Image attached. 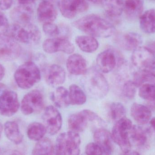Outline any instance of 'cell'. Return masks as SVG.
<instances>
[{
    "instance_id": "cell-46",
    "label": "cell",
    "mask_w": 155,
    "mask_h": 155,
    "mask_svg": "<svg viewBox=\"0 0 155 155\" xmlns=\"http://www.w3.org/2000/svg\"><path fill=\"white\" fill-rule=\"evenodd\" d=\"M149 122H150V125H151V126H152L153 129L155 131V117H153V118H151Z\"/></svg>"
},
{
    "instance_id": "cell-23",
    "label": "cell",
    "mask_w": 155,
    "mask_h": 155,
    "mask_svg": "<svg viewBox=\"0 0 155 155\" xmlns=\"http://www.w3.org/2000/svg\"><path fill=\"white\" fill-rule=\"evenodd\" d=\"M144 0H125L124 9L128 19L134 20L139 18L143 13Z\"/></svg>"
},
{
    "instance_id": "cell-41",
    "label": "cell",
    "mask_w": 155,
    "mask_h": 155,
    "mask_svg": "<svg viewBox=\"0 0 155 155\" xmlns=\"http://www.w3.org/2000/svg\"><path fill=\"white\" fill-rule=\"evenodd\" d=\"M17 1L21 5H30L33 3L35 0H17Z\"/></svg>"
},
{
    "instance_id": "cell-20",
    "label": "cell",
    "mask_w": 155,
    "mask_h": 155,
    "mask_svg": "<svg viewBox=\"0 0 155 155\" xmlns=\"http://www.w3.org/2000/svg\"><path fill=\"white\" fill-rule=\"evenodd\" d=\"M66 67L70 73L75 76L84 74L87 70L85 59L78 54H74L68 57Z\"/></svg>"
},
{
    "instance_id": "cell-48",
    "label": "cell",
    "mask_w": 155,
    "mask_h": 155,
    "mask_svg": "<svg viewBox=\"0 0 155 155\" xmlns=\"http://www.w3.org/2000/svg\"><path fill=\"white\" fill-rule=\"evenodd\" d=\"M43 1H48V2H51L52 3H53L55 2H56V1H57V0H43Z\"/></svg>"
},
{
    "instance_id": "cell-32",
    "label": "cell",
    "mask_w": 155,
    "mask_h": 155,
    "mask_svg": "<svg viewBox=\"0 0 155 155\" xmlns=\"http://www.w3.org/2000/svg\"><path fill=\"white\" fill-rule=\"evenodd\" d=\"M47 132L44 125L35 122L30 124L27 130L28 137L32 141H38L43 138Z\"/></svg>"
},
{
    "instance_id": "cell-17",
    "label": "cell",
    "mask_w": 155,
    "mask_h": 155,
    "mask_svg": "<svg viewBox=\"0 0 155 155\" xmlns=\"http://www.w3.org/2000/svg\"><path fill=\"white\" fill-rule=\"evenodd\" d=\"M94 140L102 150L103 154L110 155L114 152L111 134L104 128H99L94 133Z\"/></svg>"
},
{
    "instance_id": "cell-29",
    "label": "cell",
    "mask_w": 155,
    "mask_h": 155,
    "mask_svg": "<svg viewBox=\"0 0 155 155\" xmlns=\"http://www.w3.org/2000/svg\"><path fill=\"white\" fill-rule=\"evenodd\" d=\"M124 0H104L105 11L110 17H117L121 15L124 9Z\"/></svg>"
},
{
    "instance_id": "cell-33",
    "label": "cell",
    "mask_w": 155,
    "mask_h": 155,
    "mask_svg": "<svg viewBox=\"0 0 155 155\" xmlns=\"http://www.w3.org/2000/svg\"><path fill=\"white\" fill-rule=\"evenodd\" d=\"M69 96L71 104L74 105H82L86 103V96L84 92L76 84L70 86L69 88Z\"/></svg>"
},
{
    "instance_id": "cell-21",
    "label": "cell",
    "mask_w": 155,
    "mask_h": 155,
    "mask_svg": "<svg viewBox=\"0 0 155 155\" xmlns=\"http://www.w3.org/2000/svg\"><path fill=\"white\" fill-rule=\"evenodd\" d=\"M118 44L125 50L128 51H134L143 43L142 36L137 33H126L118 36Z\"/></svg>"
},
{
    "instance_id": "cell-44",
    "label": "cell",
    "mask_w": 155,
    "mask_h": 155,
    "mask_svg": "<svg viewBox=\"0 0 155 155\" xmlns=\"http://www.w3.org/2000/svg\"><path fill=\"white\" fill-rule=\"evenodd\" d=\"M147 47H148L150 49V50L153 52V53L155 56V41H153V42L150 43Z\"/></svg>"
},
{
    "instance_id": "cell-12",
    "label": "cell",
    "mask_w": 155,
    "mask_h": 155,
    "mask_svg": "<svg viewBox=\"0 0 155 155\" xmlns=\"http://www.w3.org/2000/svg\"><path fill=\"white\" fill-rule=\"evenodd\" d=\"M20 106L16 93L6 89L0 94V114L10 117L16 113Z\"/></svg>"
},
{
    "instance_id": "cell-35",
    "label": "cell",
    "mask_w": 155,
    "mask_h": 155,
    "mask_svg": "<svg viewBox=\"0 0 155 155\" xmlns=\"http://www.w3.org/2000/svg\"><path fill=\"white\" fill-rule=\"evenodd\" d=\"M139 88L138 93L141 98L147 102L155 100V85L144 84Z\"/></svg>"
},
{
    "instance_id": "cell-1",
    "label": "cell",
    "mask_w": 155,
    "mask_h": 155,
    "mask_svg": "<svg viewBox=\"0 0 155 155\" xmlns=\"http://www.w3.org/2000/svg\"><path fill=\"white\" fill-rule=\"evenodd\" d=\"M73 25L93 37L107 38L115 32V28L111 23L94 14L88 15L76 20Z\"/></svg>"
},
{
    "instance_id": "cell-37",
    "label": "cell",
    "mask_w": 155,
    "mask_h": 155,
    "mask_svg": "<svg viewBox=\"0 0 155 155\" xmlns=\"http://www.w3.org/2000/svg\"><path fill=\"white\" fill-rule=\"evenodd\" d=\"M43 31L45 34L53 37L57 36L60 34V32L58 26L52 22L44 24Z\"/></svg>"
},
{
    "instance_id": "cell-18",
    "label": "cell",
    "mask_w": 155,
    "mask_h": 155,
    "mask_svg": "<svg viewBox=\"0 0 155 155\" xmlns=\"http://www.w3.org/2000/svg\"><path fill=\"white\" fill-rule=\"evenodd\" d=\"M37 15L39 22L43 24L53 22L57 17V10L52 3L43 1L38 5Z\"/></svg>"
},
{
    "instance_id": "cell-28",
    "label": "cell",
    "mask_w": 155,
    "mask_h": 155,
    "mask_svg": "<svg viewBox=\"0 0 155 155\" xmlns=\"http://www.w3.org/2000/svg\"><path fill=\"white\" fill-rule=\"evenodd\" d=\"M52 101L59 108H65L71 104L69 92L63 86H59L51 94Z\"/></svg>"
},
{
    "instance_id": "cell-31",
    "label": "cell",
    "mask_w": 155,
    "mask_h": 155,
    "mask_svg": "<svg viewBox=\"0 0 155 155\" xmlns=\"http://www.w3.org/2000/svg\"><path fill=\"white\" fill-rule=\"evenodd\" d=\"M132 80L137 87L146 83L155 85V74L149 71L139 70L134 73Z\"/></svg>"
},
{
    "instance_id": "cell-3",
    "label": "cell",
    "mask_w": 155,
    "mask_h": 155,
    "mask_svg": "<svg viewBox=\"0 0 155 155\" xmlns=\"http://www.w3.org/2000/svg\"><path fill=\"white\" fill-rule=\"evenodd\" d=\"M6 32L9 36L23 43L36 44L41 38L39 28L31 23L14 24L9 26Z\"/></svg>"
},
{
    "instance_id": "cell-45",
    "label": "cell",
    "mask_w": 155,
    "mask_h": 155,
    "mask_svg": "<svg viewBox=\"0 0 155 155\" xmlns=\"http://www.w3.org/2000/svg\"><path fill=\"white\" fill-rule=\"evenodd\" d=\"M88 1L95 4H101L103 3L104 0H88Z\"/></svg>"
},
{
    "instance_id": "cell-38",
    "label": "cell",
    "mask_w": 155,
    "mask_h": 155,
    "mask_svg": "<svg viewBox=\"0 0 155 155\" xmlns=\"http://www.w3.org/2000/svg\"><path fill=\"white\" fill-rule=\"evenodd\" d=\"M87 155H102L103 152L100 147L95 143H90L87 144L85 149Z\"/></svg>"
},
{
    "instance_id": "cell-13",
    "label": "cell",
    "mask_w": 155,
    "mask_h": 155,
    "mask_svg": "<svg viewBox=\"0 0 155 155\" xmlns=\"http://www.w3.org/2000/svg\"><path fill=\"white\" fill-rule=\"evenodd\" d=\"M42 119L47 132L51 135L56 134L61 128V115L58 109L53 106H49L45 108Z\"/></svg>"
},
{
    "instance_id": "cell-40",
    "label": "cell",
    "mask_w": 155,
    "mask_h": 155,
    "mask_svg": "<svg viewBox=\"0 0 155 155\" xmlns=\"http://www.w3.org/2000/svg\"><path fill=\"white\" fill-rule=\"evenodd\" d=\"M13 0H0V9L2 10L9 9L12 5Z\"/></svg>"
},
{
    "instance_id": "cell-34",
    "label": "cell",
    "mask_w": 155,
    "mask_h": 155,
    "mask_svg": "<svg viewBox=\"0 0 155 155\" xmlns=\"http://www.w3.org/2000/svg\"><path fill=\"white\" fill-rule=\"evenodd\" d=\"M109 112L111 119L116 122L125 117L126 114L125 107L122 103L117 102L111 104L109 107Z\"/></svg>"
},
{
    "instance_id": "cell-42",
    "label": "cell",
    "mask_w": 155,
    "mask_h": 155,
    "mask_svg": "<svg viewBox=\"0 0 155 155\" xmlns=\"http://www.w3.org/2000/svg\"><path fill=\"white\" fill-rule=\"evenodd\" d=\"M147 106L151 110V111H155V100L151 102H147Z\"/></svg>"
},
{
    "instance_id": "cell-5",
    "label": "cell",
    "mask_w": 155,
    "mask_h": 155,
    "mask_svg": "<svg viewBox=\"0 0 155 155\" xmlns=\"http://www.w3.org/2000/svg\"><path fill=\"white\" fill-rule=\"evenodd\" d=\"M133 125L130 119L124 117L116 122L112 129L111 136L113 141L125 154H128L131 151L132 146L129 139V133Z\"/></svg>"
},
{
    "instance_id": "cell-11",
    "label": "cell",
    "mask_w": 155,
    "mask_h": 155,
    "mask_svg": "<svg viewBox=\"0 0 155 155\" xmlns=\"http://www.w3.org/2000/svg\"><path fill=\"white\" fill-rule=\"evenodd\" d=\"M21 46L8 35L0 34V60L5 62L17 59L21 53Z\"/></svg>"
},
{
    "instance_id": "cell-47",
    "label": "cell",
    "mask_w": 155,
    "mask_h": 155,
    "mask_svg": "<svg viewBox=\"0 0 155 155\" xmlns=\"http://www.w3.org/2000/svg\"><path fill=\"white\" fill-rule=\"evenodd\" d=\"M3 131V126L0 123V138H1V136L2 134V132Z\"/></svg>"
},
{
    "instance_id": "cell-16",
    "label": "cell",
    "mask_w": 155,
    "mask_h": 155,
    "mask_svg": "<svg viewBox=\"0 0 155 155\" xmlns=\"http://www.w3.org/2000/svg\"><path fill=\"white\" fill-rule=\"evenodd\" d=\"M149 130L134 125L129 133V139L132 146L140 149L147 147L150 136Z\"/></svg>"
},
{
    "instance_id": "cell-4",
    "label": "cell",
    "mask_w": 155,
    "mask_h": 155,
    "mask_svg": "<svg viewBox=\"0 0 155 155\" xmlns=\"http://www.w3.org/2000/svg\"><path fill=\"white\" fill-rule=\"evenodd\" d=\"M14 78L19 87L23 89H30L41 80V72L35 63L26 62L15 71Z\"/></svg>"
},
{
    "instance_id": "cell-27",
    "label": "cell",
    "mask_w": 155,
    "mask_h": 155,
    "mask_svg": "<svg viewBox=\"0 0 155 155\" xmlns=\"http://www.w3.org/2000/svg\"><path fill=\"white\" fill-rule=\"evenodd\" d=\"M75 42L81 51L86 53L95 52L99 46L97 40L91 35L78 36L75 38Z\"/></svg>"
},
{
    "instance_id": "cell-24",
    "label": "cell",
    "mask_w": 155,
    "mask_h": 155,
    "mask_svg": "<svg viewBox=\"0 0 155 155\" xmlns=\"http://www.w3.org/2000/svg\"><path fill=\"white\" fill-rule=\"evenodd\" d=\"M11 15L13 20L17 23H29L32 18L33 10L30 5H21L13 9Z\"/></svg>"
},
{
    "instance_id": "cell-39",
    "label": "cell",
    "mask_w": 155,
    "mask_h": 155,
    "mask_svg": "<svg viewBox=\"0 0 155 155\" xmlns=\"http://www.w3.org/2000/svg\"><path fill=\"white\" fill-rule=\"evenodd\" d=\"M9 27L8 19L2 13L0 12V34L6 33Z\"/></svg>"
},
{
    "instance_id": "cell-36",
    "label": "cell",
    "mask_w": 155,
    "mask_h": 155,
    "mask_svg": "<svg viewBox=\"0 0 155 155\" xmlns=\"http://www.w3.org/2000/svg\"><path fill=\"white\" fill-rule=\"evenodd\" d=\"M137 87L133 80L125 81L122 87L121 93L123 97L128 100L134 98L137 92Z\"/></svg>"
},
{
    "instance_id": "cell-6",
    "label": "cell",
    "mask_w": 155,
    "mask_h": 155,
    "mask_svg": "<svg viewBox=\"0 0 155 155\" xmlns=\"http://www.w3.org/2000/svg\"><path fill=\"white\" fill-rule=\"evenodd\" d=\"M81 138L78 133L70 131L61 134L56 139L55 154L78 155L80 154Z\"/></svg>"
},
{
    "instance_id": "cell-25",
    "label": "cell",
    "mask_w": 155,
    "mask_h": 155,
    "mask_svg": "<svg viewBox=\"0 0 155 155\" xmlns=\"http://www.w3.org/2000/svg\"><path fill=\"white\" fill-rule=\"evenodd\" d=\"M139 24L144 32L155 33V9H150L143 13L139 17Z\"/></svg>"
},
{
    "instance_id": "cell-22",
    "label": "cell",
    "mask_w": 155,
    "mask_h": 155,
    "mask_svg": "<svg viewBox=\"0 0 155 155\" xmlns=\"http://www.w3.org/2000/svg\"><path fill=\"white\" fill-rule=\"evenodd\" d=\"M151 110L147 106L134 103L131 107V114L136 122L140 125H145L150 122Z\"/></svg>"
},
{
    "instance_id": "cell-15",
    "label": "cell",
    "mask_w": 155,
    "mask_h": 155,
    "mask_svg": "<svg viewBox=\"0 0 155 155\" xmlns=\"http://www.w3.org/2000/svg\"><path fill=\"white\" fill-rule=\"evenodd\" d=\"M42 46L44 51L49 54L62 52L67 54H71L75 50L74 45L64 38L55 37L46 39L43 43Z\"/></svg>"
},
{
    "instance_id": "cell-14",
    "label": "cell",
    "mask_w": 155,
    "mask_h": 155,
    "mask_svg": "<svg viewBox=\"0 0 155 155\" xmlns=\"http://www.w3.org/2000/svg\"><path fill=\"white\" fill-rule=\"evenodd\" d=\"M59 5L62 15L68 19L74 18L88 8L87 0H61Z\"/></svg>"
},
{
    "instance_id": "cell-26",
    "label": "cell",
    "mask_w": 155,
    "mask_h": 155,
    "mask_svg": "<svg viewBox=\"0 0 155 155\" xmlns=\"http://www.w3.org/2000/svg\"><path fill=\"white\" fill-rule=\"evenodd\" d=\"M4 130L6 137L14 143L19 144L22 142L23 136L16 122H6L4 126Z\"/></svg>"
},
{
    "instance_id": "cell-7",
    "label": "cell",
    "mask_w": 155,
    "mask_h": 155,
    "mask_svg": "<svg viewBox=\"0 0 155 155\" xmlns=\"http://www.w3.org/2000/svg\"><path fill=\"white\" fill-rule=\"evenodd\" d=\"M125 62L123 55L114 48H108L101 52L96 58L98 70L105 73L112 72L116 68H120Z\"/></svg>"
},
{
    "instance_id": "cell-2",
    "label": "cell",
    "mask_w": 155,
    "mask_h": 155,
    "mask_svg": "<svg viewBox=\"0 0 155 155\" xmlns=\"http://www.w3.org/2000/svg\"><path fill=\"white\" fill-rule=\"evenodd\" d=\"M83 75L82 84L91 96L101 99L107 95L109 90V84L99 70L92 67L87 70Z\"/></svg>"
},
{
    "instance_id": "cell-30",
    "label": "cell",
    "mask_w": 155,
    "mask_h": 155,
    "mask_svg": "<svg viewBox=\"0 0 155 155\" xmlns=\"http://www.w3.org/2000/svg\"><path fill=\"white\" fill-rule=\"evenodd\" d=\"M55 153V148L51 141L48 138H43L38 141L34 147L33 155H52Z\"/></svg>"
},
{
    "instance_id": "cell-8",
    "label": "cell",
    "mask_w": 155,
    "mask_h": 155,
    "mask_svg": "<svg viewBox=\"0 0 155 155\" xmlns=\"http://www.w3.org/2000/svg\"><path fill=\"white\" fill-rule=\"evenodd\" d=\"M131 61L138 70L155 74V56L148 47L141 45L133 51Z\"/></svg>"
},
{
    "instance_id": "cell-43",
    "label": "cell",
    "mask_w": 155,
    "mask_h": 155,
    "mask_svg": "<svg viewBox=\"0 0 155 155\" xmlns=\"http://www.w3.org/2000/svg\"><path fill=\"white\" fill-rule=\"evenodd\" d=\"M5 74V69L4 66L0 64V81L2 79Z\"/></svg>"
},
{
    "instance_id": "cell-10",
    "label": "cell",
    "mask_w": 155,
    "mask_h": 155,
    "mask_svg": "<svg viewBox=\"0 0 155 155\" xmlns=\"http://www.w3.org/2000/svg\"><path fill=\"white\" fill-rule=\"evenodd\" d=\"M44 106L42 94L39 90H34L26 94L22 99L21 110L23 114L29 115L40 113Z\"/></svg>"
},
{
    "instance_id": "cell-9",
    "label": "cell",
    "mask_w": 155,
    "mask_h": 155,
    "mask_svg": "<svg viewBox=\"0 0 155 155\" xmlns=\"http://www.w3.org/2000/svg\"><path fill=\"white\" fill-rule=\"evenodd\" d=\"M101 122V118L94 112L86 109L71 115L68 119V126L71 131L79 133L85 130L88 122Z\"/></svg>"
},
{
    "instance_id": "cell-19",
    "label": "cell",
    "mask_w": 155,
    "mask_h": 155,
    "mask_svg": "<svg viewBox=\"0 0 155 155\" xmlns=\"http://www.w3.org/2000/svg\"><path fill=\"white\" fill-rule=\"evenodd\" d=\"M45 81L49 85L53 87L59 86L65 82L66 73L64 69L57 64L49 66L46 72Z\"/></svg>"
}]
</instances>
